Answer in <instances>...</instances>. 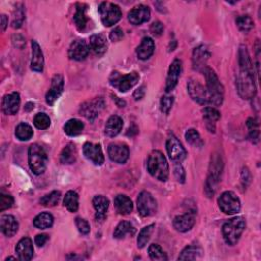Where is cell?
<instances>
[{
  "mask_svg": "<svg viewBox=\"0 0 261 261\" xmlns=\"http://www.w3.org/2000/svg\"><path fill=\"white\" fill-rule=\"evenodd\" d=\"M147 169L150 175L158 181L165 182L168 179L169 167L165 156L158 150H154L148 157Z\"/></svg>",
  "mask_w": 261,
  "mask_h": 261,
  "instance_id": "obj_1",
  "label": "cell"
},
{
  "mask_svg": "<svg viewBox=\"0 0 261 261\" xmlns=\"http://www.w3.org/2000/svg\"><path fill=\"white\" fill-rule=\"evenodd\" d=\"M206 79V89L210 96V105L220 106L224 100V87L217 78L215 72L209 68L204 67L202 69Z\"/></svg>",
  "mask_w": 261,
  "mask_h": 261,
  "instance_id": "obj_2",
  "label": "cell"
},
{
  "mask_svg": "<svg viewBox=\"0 0 261 261\" xmlns=\"http://www.w3.org/2000/svg\"><path fill=\"white\" fill-rule=\"evenodd\" d=\"M246 228V221L242 216H237L228 220L223 226V237L225 242L229 246H235Z\"/></svg>",
  "mask_w": 261,
  "mask_h": 261,
  "instance_id": "obj_3",
  "label": "cell"
},
{
  "mask_svg": "<svg viewBox=\"0 0 261 261\" xmlns=\"http://www.w3.org/2000/svg\"><path fill=\"white\" fill-rule=\"evenodd\" d=\"M29 166L36 176L42 175L47 167L48 157L45 150L38 144H32L28 151Z\"/></svg>",
  "mask_w": 261,
  "mask_h": 261,
  "instance_id": "obj_4",
  "label": "cell"
},
{
  "mask_svg": "<svg viewBox=\"0 0 261 261\" xmlns=\"http://www.w3.org/2000/svg\"><path fill=\"white\" fill-rule=\"evenodd\" d=\"M237 89L239 95L246 100L252 99L256 94L254 72L241 70L237 78Z\"/></svg>",
  "mask_w": 261,
  "mask_h": 261,
  "instance_id": "obj_5",
  "label": "cell"
},
{
  "mask_svg": "<svg viewBox=\"0 0 261 261\" xmlns=\"http://www.w3.org/2000/svg\"><path fill=\"white\" fill-rule=\"evenodd\" d=\"M140 77L136 71L130 72V74L122 76L120 72L113 71L109 77V83L113 87V88H117L119 91L126 93L129 90L133 88L135 85L139 82Z\"/></svg>",
  "mask_w": 261,
  "mask_h": 261,
  "instance_id": "obj_6",
  "label": "cell"
},
{
  "mask_svg": "<svg viewBox=\"0 0 261 261\" xmlns=\"http://www.w3.org/2000/svg\"><path fill=\"white\" fill-rule=\"evenodd\" d=\"M99 13L101 16V21L106 27H111L117 24L122 18L121 8L110 2H102L99 6Z\"/></svg>",
  "mask_w": 261,
  "mask_h": 261,
  "instance_id": "obj_7",
  "label": "cell"
},
{
  "mask_svg": "<svg viewBox=\"0 0 261 261\" xmlns=\"http://www.w3.org/2000/svg\"><path fill=\"white\" fill-rule=\"evenodd\" d=\"M223 169V163H222V158L220 156H214L211 164H210V170H209V176L206 181V187L205 190L209 197L213 196L216 190L217 183L220 181L221 173Z\"/></svg>",
  "mask_w": 261,
  "mask_h": 261,
  "instance_id": "obj_8",
  "label": "cell"
},
{
  "mask_svg": "<svg viewBox=\"0 0 261 261\" xmlns=\"http://www.w3.org/2000/svg\"><path fill=\"white\" fill-rule=\"evenodd\" d=\"M220 209L228 215L236 214L241 209V202L239 197L231 191L224 192L219 198Z\"/></svg>",
  "mask_w": 261,
  "mask_h": 261,
  "instance_id": "obj_9",
  "label": "cell"
},
{
  "mask_svg": "<svg viewBox=\"0 0 261 261\" xmlns=\"http://www.w3.org/2000/svg\"><path fill=\"white\" fill-rule=\"evenodd\" d=\"M188 92L195 102L202 105L210 104V96L206 87L201 85L198 81L191 80L188 83Z\"/></svg>",
  "mask_w": 261,
  "mask_h": 261,
  "instance_id": "obj_10",
  "label": "cell"
},
{
  "mask_svg": "<svg viewBox=\"0 0 261 261\" xmlns=\"http://www.w3.org/2000/svg\"><path fill=\"white\" fill-rule=\"evenodd\" d=\"M137 205L140 215L144 217L154 215L157 211V203L153 196L147 191L140 193L137 200Z\"/></svg>",
  "mask_w": 261,
  "mask_h": 261,
  "instance_id": "obj_11",
  "label": "cell"
},
{
  "mask_svg": "<svg viewBox=\"0 0 261 261\" xmlns=\"http://www.w3.org/2000/svg\"><path fill=\"white\" fill-rule=\"evenodd\" d=\"M166 150L169 158L175 163H182L187 157L186 149L183 147L182 143L175 136H171L167 139Z\"/></svg>",
  "mask_w": 261,
  "mask_h": 261,
  "instance_id": "obj_12",
  "label": "cell"
},
{
  "mask_svg": "<svg viewBox=\"0 0 261 261\" xmlns=\"http://www.w3.org/2000/svg\"><path fill=\"white\" fill-rule=\"evenodd\" d=\"M104 100L102 98H96L89 102H86L81 106L80 112L84 115V117L89 120L94 121L100 113V111L104 108Z\"/></svg>",
  "mask_w": 261,
  "mask_h": 261,
  "instance_id": "obj_13",
  "label": "cell"
},
{
  "mask_svg": "<svg viewBox=\"0 0 261 261\" xmlns=\"http://www.w3.org/2000/svg\"><path fill=\"white\" fill-rule=\"evenodd\" d=\"M83 153L95 165H102L104 163V155L100 144L86 143L83 147Z\"/></svg>",
  "mask_w": 261,
  "mask_h": 261,
  "instance_id": "obj_14",
  "label": "cell"
},
{
  "mask_svg": "<svg viewBox=\"0 0 261 261\" xmlns=\"http://www.w3.org/2000/svg\"><path fill=\"white\" fill-rule=\"evenodd\" d=\"M90 52L89 44L85 40L78 39L70 44L68 49V56L74 61H84Z\"/></svg>",
  "mask_w": 261,
  "mask_h": 261,
  "instance_id": "obj_15",
  "label": "cell"
},
{
  "mask_svg": "<svg viewBox=\"0 0 261 261\" xmlns=\"http://www.w3.org/2000/svg\"><path fill=\"white\" fill-rule=\"evenodd\" d=\"M129 148L127 145L121 143H111L108 146V155L112 162L117 163H125L129 158Z\"/></svg>",
  "mask_w": 261,
  "mask_h": 261,
  "instance_id": "obj_16",
  "label": "cell"
},
{
  "mask_svg": "<svg viewBox=\"0 0 261 261\" xmlns=\"http://www.w3.org/2000/svg\"><path fill=\"white\" fill-rule=\"evenodd\" d=\"M181 72H182V62L180 60H175L168 69V74H167V79H166V85H165V91L166 93L172 91L176 88V86L178 85L179 79L181 77Z\"/></svg>",
  "mask_w": 261,
  "mask_h": 261,
  "instance_id": "obj_17",
  "label": "cell"
},
{
  "mask_svg": "<svg viewBox=\"0 0 261 261\" xmlns=\"http://www.w3.org/2000/svg\"><path fill=\"white\" fill-rule=\"evenodd\" d=\"M64 78L61 75H55L51 81V87L46 94V102L52 106L55 101L60 98L64 91Z\"/></svg>",
  "mask_w": 261,
  "mask_h": 261,
  "instance_id": "obj_18",
  "label": "cell"
},
{
  "mask_svg": "<svg viewBox=\"0 0 261 261\" xmlns=\"http://www.w3.org/2000/svg\"><path fill=\"white\" fill-rule=\"evenodd\" d=\"M150 19V9L148 6L138 5L130 10L128 14V20L133 25L139 26L148 22Z\"/></svg>",
  "mask_w": 261,
  "mask_h": 261,
  "instance_id": "obj_19",
  "label": "cell"
},
{
  "mask_svg": "<svg viewBox=\"0 0 261 261\" xmlns=\"http://www.w3.org/2000/svg\"><path fill=\"white\" fill-rule=\"evenodd\" d=\"M173 228L180 233H186L190 230L195 225V212H187L182 215H178L173 220Z\"/></svg>",
  "mask_w": 261,
  "mask_h": 261,
  "instance_id": "obj_20",
  "label": "cell"
},
{
  "mask_svg": "<svg viewBox=\"0 0 261 261\" xmlns=\"http://www.w3.org/2000/svg\"><path fill=\"white\" fill-rule=\"evenodd\" d=\"M210 56V52L205 45H200L196 47L192 55L193 68L196 70H202L206 67V63Z\"/></svg>",
  "mask_w": 261,
  "mask_h": 261,
  "instance_id": "obj_21",
  "label": "cell"
},
{
  "mask_svg": "<svg viewBox=\"0 0 261 261\" xmlns=\"http://www.w3.org/2000/svg\"><path fill=\"white\" fill-rule=\"evenodd\" d=\"M21 105V97L18 92H12L3 97L2 110L7 115H13L19 111Z\"/></svg>",
  "mask_w": 261,
  "mask_h": 261,
  "instance_id": "obj_22",
  "label": "cell"
},
{
  "mask_svg": "<svg viewBox=\"0 0 261 261\" xmlns=\"http://www.w3.org/2000/svg\"><path fill=\"white\" fill-rule=\"evenodd\" d=\"M16 253L18 255V259L22 261L31 260L34 255L32 240L30 238H23L17 245Z\"/></svg>",
  "mask_w": 261,
  "mask_h": 261,
  "instance_id": "obj_23",
  "label": "cell"
},
{
  "mask_svg": "<svg viewBox=\"0 0 261 261\" xmlns=\"http://www.w3.org/2000/svg\"><path fill=\"white\" fill-rule=\"evenodd\" d=\"M0 228H1L3 235H5L8 238H11L18 233L19 223L17 222L14 216L5 214L2 215L1 219H0Z\"/></svg>",
  "mask_w": 261,
  "mask_h": 261,
  "instance_id": "obj_24",
  "label": "cell"
},
{
  "mask_svg": "<svg viewBox=\"0 0 261 261\" xmlns=\"http://www.w3.org/2000/svg\"><path fill=\"white\" fill-rule=\"evenodd\" d=\"M31 68L37 72L43 71V68H44V57H43L41 47L37 41H32Z\"/></svg>",
  "mask_w": 261,
  "mask_h": 261,
  "instance_id": "obj_25",
  "label": "cell"
},
{
  "mask_svg": "<svg viewBox=\"0 0 261 261\" xmlns=\"http://www.w3.org/2000/svg\"><path fill=\"white\" fill-rule=\"evenodd\" d=\"M154 41L149 37H145L142 40L139 47L137 48V55L140 60L146 61L152 56V54L154 53Z\"/></svg>",
  "mask_w": 261,
  "mask_h": 261,
  "instance_id": "obj_26",
  "label": "cell"
},
{
  "mask_svg": "<svg viewBox=\"0 0 261 261\" xmlns=\"http://www.w3.org/2000/svg\"><path fill=\"white\" fill-rule=\"evenodd\" d=\"M93 206L96 210V219L98 221H102L105 219L106 211L109 207V201L106 197L102 195H97L93 198Z\"/></svg>",
  "mask_w": 261,
  "mask_h": 261,
  "instance_id": "obj_27",
  "label": "cell"
},
{
  "mask_svg": "<svg viewBox=\"0 0 261 261\" xmlns=\"http://www.w3.org/2000/svg\"><path fill=\"white\" fill-rule=\"evenodd\" d=\"M90 49L97 56H102L107 51V42L102 35H93L90 37Z\"/></svg>",
  "mask_w": 261,
  "mask_h": 261,
  "instance_id": "obj_28",
  "label": "cell"
},
{
  "mask_svg": "<svg viewBox=\"0 0 261 261\" xmlns=\"http://www.w3.org/2000/svg\"><path fill=\"white\" fill-rule=\"evenodd\" d=\"M114 206L122 215H129L133 211V202L126 195H118L114 198Z\"/></svg>",
  "mask_w": 261,
  "mask_h": 261,
  "instance_id": "obj_29",
  "label": "cell"
},
{
  "mask_svg": "<svg viewBox=\"0 0 261 261\" xmlns=\"http://www.w3.org/2000/svg\"><path fill=\"white\" fill-rule=\"evenodd\" d=\"M203 119L206 123V128L210 133L215 132V124L221 119V113L213 107H205L203 109Z\"/></svg>",
  "mask_w": 261,
  "mask_h": 261,
  "instance_id": "obj_30",
  "label": "cell"
},
{
  "mask_svg": "<svg viewBox=\"0 0 261 261\" xmlns=\"http://www.w3.org/2000/svg\"><path fill=\"white\" fill-rule=\"evenodd\" d=\"M123 120L119 117V115H112L108 119L105 125V134L108 137H115L118 136L123 129Z\"/></svg>",
  "mask_w": 261,
  "mask_h": 261,
  "instance_id": "obj_31",
  "label": "cell"
},
{
  "mask_svg": "<svg viewBox=\"0 0 261 261\" xmlns=\"http://www.w3.org/2000/svg\"><path fill=\"white\" fill-rule=\"evenodd\" d=\"M135 234H136V228L133 226V224H130V222L127 221H123L118 225L117 228H115L113 237L115 239H124L127 236L133 237L135 236Z\"/></svg>",
  "mask_w": 261,
  "mask_h": 261,
  "instance_id": "obj_32",
  "label": "cell"
},
{
  "mask_svg": "<svg viewBox=\"0 0 261 261\" xmlns=\"http://www.w3.org/2000/svg\"><path fill=\"white\" fill-rule=\"evenodd\" d=\"M77 148L74 144H67L61 153V163L63 164H71L77 161Z\"/></svg>",
  "mask_w": 261,
  "mask_h": 261,
  "instance_id": "obj_33",
  "label": "cell"
},
{
  "mask_svg": "<svg viewBox=\"0 0 261 261\" xmlns=\"http://www.w3.org/2000/svg\"><path fill=\"white\" fill-rule=\"evenodd\" d=\"M239 65L241 70L254 72V66L252 61L250 59L248 50L246 49L245 46H241L239 49Z\"/></svg>",
  "mask_w": 261,
  "mask_h": 261,
  "instance_id": "obj_34",
  "label": "cell"
},
{
  "mask_svg": "<svg viewBox=\"0 0 261 261\" xmlns=\"http://www.w3.org/2000/svg\"><path fill=\"white\" fill-rule=\"evenodd\" d=\"M86 10H87V5L82 4V3H78L76 5V13L74 16V22L78 28V30L83 31L84 29L86 28L87 22V17H86Z\"/></svg>",
  "mask_w": 261,
  "mask_h": 261,
  "instance_id": "obj_35",
  "label": "cell"
},
{
  "mask_svg": "<svg viewBox=\"0 0 261 261\" xmlns=\"http://www.w3.org/2000/svg\"><path fill=\"white\" fill-rule=\"evenodd\" d=\"M64 129H65V132L66 135L70 137H75V136L80 135L83 132L84 124L80 120L72 119L65 123Z\"/></svg>",
  "mask_w": 261,
  "mask_h": 261,
  "instance_id": "obj_36",
  "label": "cell"
},
{
  "mask_svg": "<svg viewBox=\"0 0 261 261\" xmlns=\"http://www.w3.org/2000/svg\"><path fill=\"white\" fill-rule=\"evenodd\" d=\"M53 216L49 212H42L38 214L34 220V226L38 229H46L52 227L53 225Z\"/></svg>",
  "mask_w": 261,
  "mask_h": 261,
  "instance_id": "obj_37",
  "label": "cell"
},
{
  "mask_svg": "<svg viewBox=\"0 0 261 261\" xmlns=\"http://www.w3.org/2000/svg\"><path fill=\"white\" fill-rule=\"evenodd\" d=\"M64 205L69 212H77L79 209V195L75 191H68L64 199Z\"/></svg>",
  "mask_w": 261,
  "mask_h": 261,
  "instance_id": "obj_38",
  "label": "cell"
},
{
  "mask_svg": "<svg viewBox=\"0 0 261 261\" xmlns=\"http://www.w3.org/2000/svg\"><path fill=\"white\" fill-rule=\"evenodd\" d=\"M202 255V249L197 245H190L181 252L179 260H195Z\"/></svg>",
  "mask_w": 261,
  "mask_h": 261,
  "instance_id": "obj_39",
  "label": "cell"
},
{
  "mask_svg": "<svg viewBox=\"0 0 261 261\" xmlns=\"http://www.w3.org/2000/svg\"><path fill=\"white\" fill-rule=\"evenodd\" d=\"M16 136L20 141H28L33 137V129L30 125L21 123L16 129Z\"/></svg>",
  "mask_w": 261,
  "mask_h": 261,
  "instance_id": "obj_40",
  "label": "cell"
},
{
  "mask_svg": "<svg viewBox=\"0 0 261 261\" xmlns=\"http://www.w3.org/2000/svg\"><path fill=\"white\" fill-rule=\"evenodd\" d=\"M153 229H154V225H149V226L142 228V230L140 231V234H139V237H138V241H137L139 248L142 249L147 245V243L149 242L150 237L153 233Z\"/></svg>",
  "mask_w": 261,
  "mask_h": 261,
  "instance_id": "obj_41",
  "label": "cell"
},
{
  "mask_svg": "<svg viewBox=\"0 0 261 261\" xmlns=\"http://www.w3.org/2000/svg\"><path fill=\"white\" fill-rule=\"evenodd\" d=\"M185 137H186L187 142L189 143L190 145H192V146H194V147L201 148L203 145H204V142L202 141L200 134L194 129L188 130L187 132H186V134H185Z\"/></svg>",
  "mask_w": 261,
  "mask_h": 261,
  "instance_id": "obj_42",
  "label": "cell"
},
{
  "mask_svg": "<svg viewBox=\"0 0 261 261\" xmlns=\"http://www.w3.org/2000/svg\"><path fill=\"white\" fill-rule=\"evenodd\" d=\"M61 192L60 191H52L51 193L45 195L43 198H41L40 203L45 207H53L57 205V203L60 202L61 199Z\"/></svg>",
  "mask_w": 261,
  "mask_h": 261,
  "instance_id": "obj_43",
  "label": "cell"
},
{
  "mask_svg": "<svg viewBox=\"0 0 261 261\" xmlns=\"http://www.w3.org/2000/svg\"><path fill=\"white\" fill-rule=\"evenodd\" d=\"M236 24L241 31L247 33L254 27V22L250 16H240L236 20Z\"/></svg>",
  "mask_w": 261,
  "mask_h": 261,
  "instance_id": "obj_44",
  "label": "cell"
},
{
  "mask_svg": "<svg viewBox=\"0 0 261 261\" xmlns=\"http://www.w3.org/2000/svg\"><path fill=\"white\" fill-rule=\"evenodd\" d=\"M247 127L249 130V138L253 143L259 142V124L256 119H249L247 121Z\"/></svg>",
  "mask_w": 261,
  "mask_h": 261,
  "instance_id": "obj_45",
  "label": "cell"
},
{
  "mask_svg": "<svg viewBox=\"0 0 261 261\" xmlns=\"http://www.w3.org/2000/svg\"><path fill=\"white\" fill-rule=\"evenodd\" d=\"M148 253H149V256L152 260H159V261L167 260L165 253L163 252L161 246L157 245V244H152L149 246Z\"/></svg>",
  "mask_w": 261,
  "mask_h": 261,
  "instance_id": "obj_46",
  "label": "cell"
},
{
  "mask_svg": "<svg viewBox=\"0 0 261 261\" xmlns=\"http://www.w3.org/2000/svg\"><path fill=\"white\" fill-rule=\"evenodd\" d=\"M34 125L39 130H46L50 126V118L46 113H37L34 118Z\"/></svg>",
  "mask_w": 261,
  "mask_h": 261,
  "instance_id": "obj_47",
  "label": "cell"
},
{
  "mask_svg": "<svg viewBox=\"0 0 261 261\" xmlns=\"http://www.w3.org/2000/svg\"><path fill=\"white\" fill-rule=\"evenodd\" d=\"M24 20H25V11H24V7L21 5L20 7H18L16 9V11H14L13 20L11 23L12 28H14V29L21 28L23 23H24Z\"/></svg>",
  "mask_w": 261,
  "mask_h": 261,
  "instance_id": "obj_48",
  "label": "cell"
},
{
  "mask_svg": "<svg viewBox=\"0 0 261 261\" xmlns=\"http://www.w3.org/2000/svg\"><path fill=\"white\" fill-rule=\"evenodd\" d=\"M173 96L171 95H164L162 97L161 100V109L164 114H168L172 105H173Z\"/></svg>",
  "mask_w": 261,
  "mask_h": 261,
  "instance_id": "obj_49",
  "label": "cell"
},
{
  "mask_svg": "<svg viewBox=\"0 0 261 261\" xmlns=\"http://www.w3.org/2000/svg\"><path fill=\"white\" fill-rule=\"evenodd\" d=\"M12 204H13V198L10 195L4 193L0 194V211H4L10 208Z\"/></svg>",
  "mask_w": 261,
  "mask_h": 261,
  "instance_id": "obj_50",
  "label": "cell"
},
{
  "mask_svg": "<svg viewBox=\"0 0 261 261\" xmlns=\"http://www.w3.org/2000/svg\"><path fill=\"white\" fill-rule=\"evenodd\" d=\"M76 226L82 235H88L90 233V225L86 220L82 217H77L76 219Z\"/></svg>",
  "mask_w": 261,
  "mask_h": 261,
  "instance_id": "obj_51",
  "label": "cell"
},
{
  "mask_svg": "<svg viewBox=\"0 0 261 261\" xmlns=\"http://www.w3.org/2000/svg\"><path fill=\"white\" fill-rule=\"evenodd\" d=\"M173 173H175V177L178 180V182L184 184L186 180V173L184 170V167L182 166L181 163H176L175 168H173Z\"/></svg>",
  "mask_w": 261,
  "mask_h": 261,
  "instance_id": "obj_52",
  "label": "cell"
},
{
  "mask_svg": "<svg viewBox=\"0 0 261 261\" xmlns=\"http://www.w3.org/2000/svg\"><path fill=\"white\" fill-rule=\"evenodd\" d=\"M164 31V27L163 25V23H161L159 21L154 22L151 27H150V32L152 33V35H154L155 37H159L162 36L163 33Z\"/></svg>",
  "mask_w": 261,
  "mask_h": 261,
  "instance_id": "obj_53",
  "label": "cell"
},
{
  "mask_svg": "<svg viewBox=\"0 0 261 261\" xmlns=\"http://www.w3.org/2000/svg\"><path fill=\"white\" fill-rule=\"evenodd\" d=\"M124 37V32L121 28H115L114 30L111 31L110 35H109V38L111 41L113 42H118V41H121Z\"/></svg>",
  "mask_w": 261,
  "mask_h": 261,
  "instance_id": "obj_54",
  "label": "cell"
},
{
  "mask_svg": "<svg viewBox=\"0 0 261 261\" xmlns=\"http://www.w3.org/2000/svg\"><path fill=\"white\" fill-rule=\"evenodd\" d=\"M48 241V236L45 234H41L37 235L35 238V244L38 246V247H43Z\"/></svg>",
  "mask_w": 261,
  "mask_h": 261,
  "instance_id": "obj_55",
  "label": "cell"
},
{
  "mask_svg": "<svg viewBox=\"0 0 261 261\" xmlns=\"http://www.w3.org/2000/svg\"><path fill=\"white\" fill-rule=\"evenodd\" d=\"M145 95V86H141L140 88H138L135 93H134V98L135 100H141Z\"/></svg>",
  "mask_w": 261,
  "mask_h": 261,
  "instance_id": "obj_56",
  "label": "cell"
},
{
  "mask_svg": "<svg viewBox=\"0 0 261 261\" xmlns=\"http://www.w3.org/2000/svg\"><path fill=\"white\" fill-rule=\"evenodd\" d=\"M242 181L243 183L245 182V185H248L250 183V180H251V176H250V172L247 168H244L243 169V172H242Z\"/></svg>",
  "mask_w": 261,
  "mask_h": 261,
  "instance_id": "obj_57",
  "label": "cell"
},
{
  "mask_svg": "<svg viewBox=\"0 0 261 261\" xmlns=\"http://www.w3.org/2000/svg\"><path fill=\"white\" fill-rule=\"evenodd\" d=\"M138 128L134 125L133 127H130L129 130H128V133H127V135L128 136H130V137H133V136H135V135H137L138 134Z\"/></svg>",
  "mask_w": 261,
  "mask_h": 261,
  "instance_id": "obj_58",
  "label": "cell"
},
{
  "mask_svg": "<svg viewBox=\"0 0 261 261\" xmlns=\"http://www.w3.org/2000/svg\"><path fill=\"white\" fill-rule=\"evenodd\" d=\"M7 24H8V19L7 17L5 16V14H2L1 16V31H5V29L7 27Z\"/></svg>",
  "mask_w": 261,
  "mask_h": 261,
  "instance_id": "obj_59",
  "label": "cell"
},
{
  "mask_svg": "<svg viewBox=\"0 0 261 261\" xmlns=\"http://www.w3.org/2000/svg\"><path fill=\"white\" fill-rule=\"evenodd\" d=\"M113 99H114L115 101H117V103H118V105H119L120 107H124V106L126 105V102H125V101H124V100H120L119 97H114Z\"/></svg>",
  "mask_w": 261,
  "mask_h": 261,
  "instance_id": "obj_60",
  "label": "cell"
},
{
  "mask_svg": "<svg viewBox=\"0 0 261 261\" xmlns=\"http://www.w3.org/2000/svg\"><path fill=\"white\" fill-rule=\"evenodd\" d=\"M26 110H31V109H33L34 108V104L33 103H27V105H26Z\"/></svg>",
  "mask_w": 261,
  "mask_h": 261,
  "instance_id": "obj_61",
  "label": "cell"
}]
</instances>
